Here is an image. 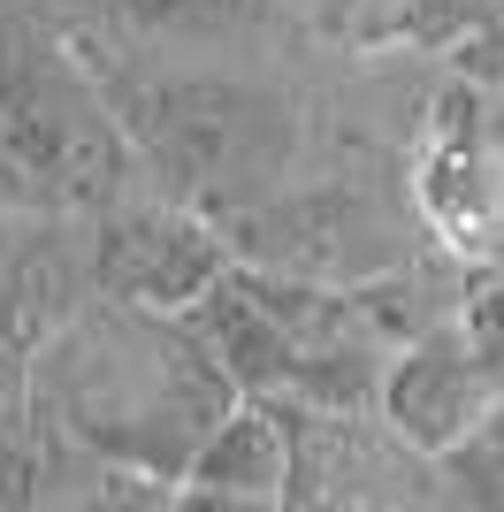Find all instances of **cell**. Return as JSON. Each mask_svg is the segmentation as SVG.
<instances>
[{"label": "cell", "instance_id": "cell-4", "mask_svg": "<svg viewBox=\"0 0 504 512\" xmlns=\"http://www.w3.org/2000/svg\"><path fill=\"white\" fill-rule=\"evenodd\" d=\"M237 245V260L283 268V276H314V283H375L405 260L398 222L359 192V184H306V192L260 199V207L222 222Z\"/></svg>", "mask_w": 504, "mask_h": 512}, {"label": "cell", "instance_id": "cell-17", "mask_svg": "<svg viewBox=\"0 0 504 512\" xmlns=\"http://www.w3.org/2000/svg\"><path fill=\"white\" fill-rule=\"evenodd\" d=\"M390 16H398V0H390Z\"/></svg>", "mask_w": 504, "mask_h": 512}, {"label": "cell", "instance_id": "cell-14", "mask_svg": "<svg viewBox=\"0 0 504 512\" xmlns=\"http://www.w3.org/2000/svg\"><path fill=\"white\" fill-rule=\"evenodd\" d=\"M443 482H459V490L482 497V505H504V398L489 406V421L443 459Z\"/></svg>", "mask_w": 504, "mask_h": 512}, {"label": "cell", "instance_id": "cell-1", "mask_svg": "<svg viewBox=\"0 0 504 512\" xmlns=\"http://www.w3.org/2000/svg\"><path fill=\"white\" fill-rule=\"evenodd\" d=\"M31 390L69 451L130 482H184L214 421L245 398L184 314L115 291L77 306L31 352Z\"/></svg>", "mask_w": 504, "mask_h": 512}, {"label": "cell", "instance_id": "cell-11", "mask_svg": "<svg viewBox=\"0 0 504 512\" xmlns=\"http://www.w3.org/2000/svg\"><path fill=\"white\" fill-rule=\"evenodd\" d=\"M115 16L146 39H222L252 23V0H115Z\"/></svg>", "mask_w": 504, "mask_h": 512}, {"label": "cell", "instance_id": "cell-8", "mask_svg": "<svg viewBox=\"0 0 504 512\" xmlns=\"http://www.w3.org/2000/svg\"><path fill=\"white\" fill-rule=\"evenodd\" d=\"M497 398H504V390H497V375L482 367V352L466 344V329H459V321H436V329H420V337H405L398 352H390L375 406H382V421L398 428L413 451L451 459V451L489 421Z\"/></svg>", "mask_w": 504, "mask_h": 512}, {"label": "cell", "instance_id": "cell-12", "mask_svg": "<svg viewBox=\"0 0 504 512\" xmlns=\"http://www.w3.org/2000/svg\"><path fill=\"white\" fill-rule=\"evenodd\" d=\"M504 23V0H398V16H390V31L413 46H466L482 39V31H497Z\"/></svg>", "mask_w": 504, "mask_h": 512}, {"label": "cell", "instance_id": "cell-7", "mask_svg": "<svg viewBox=\"0 0 504 512\" xmlns=\"http://www.w3.org/2000/svg\"><path fill=\"white\" fill-rule=\"evenodd\" d=\"M92 299H100L92 214H46L0 199V337L39 352Z\"/></svg>", "mask_w": 504, "mask_h": 512}, {"label": "cell", "instance_id": "cell-16", "mask_svg": "<svg viewBox=\"0 0 504 512\" xmlns=\"http://www.w3.org/2000/svg\"><path fill=\"white\" fill-rule=\"evenodd\" d=\"M283 8H291V16H306L314 31H352L375 0H283Z\"/></svg>", "mask_w": 504, "mask_h": 512}, {"label": "cell", "instance_id": "cell-6", "mask_svg": "<svg viewBox=\"0 0 504 512\" xmlns=\"http://www.w3.org/2000/svg\"><path fill=\"white\" fill-rule=\"evenodd\" d=\"M291 421V505H405V497H436L443 459L413 451L382 406H314V398H283Z\"/></svg>", "mask_w": 504, "mask_h": 512}, {"label": "cell", "instance_id": "cell-15", "mask_svg": "<svg viewBox=\"0 0 504 512\" xmlns=\"http://www.w3.org/2000/svg\"><path fill=\"white\" fill-rule=\"evenodd\" d=\"M451 62L466 69V85L504 92V23H497V31H482V39H466V46H451Z\"/></svg>", "mask_w": 504, "mask_h": 512}, {"label": "cell", "instance_id": "cell-5", "mask_svg": "<svg viewBox=\"0 0 504 512\" xmlns=\"http://www.w3.org/2000/svg\"><path fill=\"white\" fill-rule=\"evenodd\" d=\"M92 260H100V291L161 306V314H191L237 268V245L207 207L161 192L92 214Z\"/></svg>", "mask_w": 504, "mask_h": 512}, {"label": "cell", "instance_id": "cell-9", "mask_svg": "<svg viewBox=\"0 0 504 512\" xmlns=\"http://www.w3.org/2000/svg\"><path fill=\"white\" fill-rule=\"evenodd\" d=\"M482 107L451 100L413 161L420 222L466 260H504V123H474Z\"/></svg>", "mask_w": 504, "mask_h": 512}, {"label": "cell", "instance_id": "cell-13", "mask_svg": "<svg viewBox=\"0 0 504 512\" xmlns=\"http://www.w3.org/2000/svg\"><path fill=\"white\" fill-rule=\"evenodd\" d=\"M459 329H466V344L482 352V367L497 375V390H504V260H474Z\"/></svg>", "mask_w": 504, "mask_h": 512}, {"label": "cell", "instance_id": "cell-3", "mask_svg": "<svg viewBox=\"0 0 504 512\" xmlns=\"http://www.w3.org/2000/svg\"><path fill=\"white\" fill-rule=\"evenodd\" d=\"M146 153L100 69L62 46L0 54V199L46 214H107L138 199Z\"/></svg>", "mask_w": 504, "mask_h": 512}, {"label": "cell", "instance_id": "cell-10", "mask_svg": "<svg viewBox=\"0 0 504 512\" xmlns=\"http://www.w3.org/2000/svg\"><path fill=\"white\" fill-rule=\"evenodd\" d=\"M184 497H199V505H291V421H283V398L245 390L199 444V459L184 474Z\"/></svg>", "mask_w": 504, "mask_h": 512}, {"label": "cell", "instance_id": "cell-2", "mask_svg": "<svg viewBox=\"0 0 504 512\" xmlns=\"http://www.w3.org/2000/svg\"><path fill=\"white\" fill-rule=\"evenodd\" d=\"M92 69H100V54H92ZM100 85L115 92L153 184L207 207L214 222H230L291 184L298 115L283 92L252 85V77H184V69L153 77V69H115V62L100 69Z\"/></svg>", "mask_w": 504, "mask_h": 512}]
</instances>
